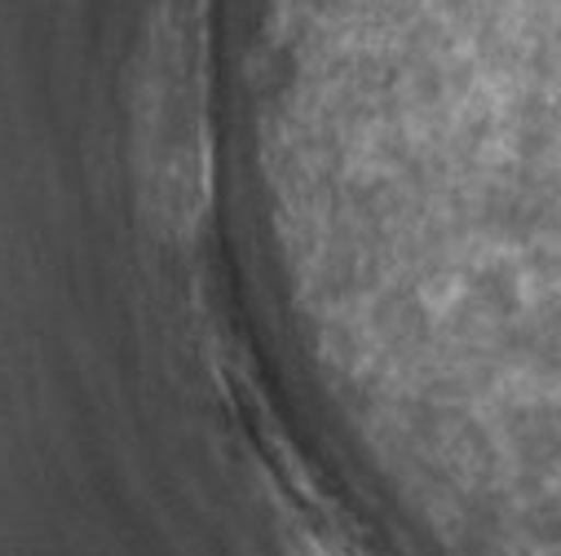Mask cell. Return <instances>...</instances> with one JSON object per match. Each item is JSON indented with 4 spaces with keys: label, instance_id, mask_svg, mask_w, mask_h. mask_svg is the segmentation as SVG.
<instances>
[{
    "label": "cell",
    "instance_id": "1",
    "mask_svg": "<svg viewBox=\"0 0 561 556\" xmlns=\"http://www.w3.org/2000/svg\"><path fill=\"white\" fill-rule=\"evenodd\" d=\"M319 556H341V552H332V547H319ZM350 556V552H345Z\"/></svg>",
    "mask_w": 561,
    "mask_h": 556
}]
</instances>
